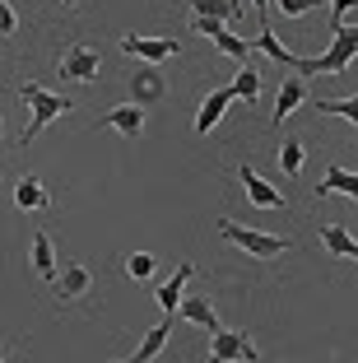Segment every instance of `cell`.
Returning <instances> with one entry per match:
<instances>
[{
	"mask_svg": "<svg viewBox=\"0 0 358 363\" xmlns=\"http://www.w3.org/2000/svg\"><path fill=\"white\" fill-rule=\"evenodd\" d=\"M354 56H358V23H354V28L345 23V28H335V43H330L326 52L298 61L293 70H298V75H307V79H312V75H345L349 65H354Z\"/></svg>",
	"mask_w": 358,
	"mask_h": 363,
	"instance_id": "obj_1",
	"label": "cell"
},
{
	"mask_svg": "<svg viewBox=\"0 0 358 363\" xmlns=\"http://www.w3.org/2000/svg\"><path fill=\"white\" fill-rule=\"evenodd\" d=\"M19 103H28L33 107V121L23 126V135H19V150L23 145H33V140L43 135V126H52L61 112H70V98H61V94H52V89H43V84H19Z\"/></svg>",
	"mask_w": 358,
	"mask_h": 363,
	"instance_id": "obj_2",
	"label": "cell"
},
{
	"mask_svg": "<svg viewBox=\"0 0 358 363\" xmlns=\"http://www.w3.org/2000/svg\"><path fill=\"white\" fill-rule=\"evenodd\" d=\"M214 228H219L223 238H228L233 247H242L247 257H256V261H274V257H284L289 247V238H279V233H261V228H247V224H237V219H214Z\"/></svg>",
	"mask_w": 358,
	"mask_h": 363,
	"instance_id": "obj_3",
	"label": "cell"
},
{
	"mask_svg": "<svg viewBox=\"0 0 358 363\" xmlns=\"http://www.w3.org/2000/svg\"><path fill=\"white\" fill-rule=\"evenodd\" d=\"M261 354H256V345L247 340V331H214L210 340V363H256Z\"/></svg>",
	"mask_w": 358,
	"mask_h": 363,
	"instance_id": "obj_4",
	"label": "cell"
},
{
	"mask_svg": "<svg viewBox=\"0 0 358 363\" xmlns=\"http://www.w3.org/2000/svg\"><path fill=\"white\" fill-rule=\"evenodd\" d=\"M89 284H94V275H89V266H79V261H65L61 270H56V279H52V294H56V303H79L89 294Z\"/></svg>",
	"mask_w": 358,
	"mask_h": 363,
	"instance_id": "obj_5",
	"label": "cell"
},
{
	"mask_svg": "<svg viewBox=\"0 0 358 363\" xmlns=\"http://www.w3.org/2000/svg\"><path fill=\"white\" fill-rule=\"evenodd\" d=\"M98 52L89 43H70L61 56V79H74V84H89V79H98Z\"/></svg>",
	"mask_w": 358,
	"mask_h": 363,
	"instance_id": "obj_6",
	"label": "cell"
},
{
	"mask_svg": "<svg viewBox=\"0 0 358 363\" xmlns=\"http://www.w3.org/2000/svg\"><path fill=\"white\" fill-rule=\"evenodd\" d=\"M237 182H242V191H247V201H252V205H261V210H284V191H274L252 163L237 168Z\"/></svg>",
	"mask_w": 358,
	"mask_h": 363,
	"instance_id": "obj_7",
	"label": "cell"
},
{
	"mask_svg": "<svg viewBox=\"0 0 358 363\" xmlns=\"http://www.w3.org/2000/svg\"><path fill=\"white\" fill-rule=\"evenodd\" d=\"M121 52L126 56H135V61H168V56H177L181 52V43H172V38H135V33H126L121 38Z\"/></svg>",
	"mask_w": 358,
	"mask_h": 363,
	"instance_id": "obj_8",
	"label": "cell"
},
{
	"mask_svg": "<svg viewBox=\"0 0 358 363\" xmlns=\"http://www.w3.org/2000/svg\"><path fill=\"white\" fill-rule=\"evenodd\" d=\"M163 94H168V84H163V70H158L154 61L135 65V75H130V103L149 107V103H158Z\"/></svg>",
	"mask_w": 358,
	"mask_h": 363,
	"instance_id": "obj_9",
	"label": "cell"
},
{
	"mask_svg": "<svg viewBox=\"0 0 358 363\" xmlns=\"http://www.w3.org/2000/svg\"><path fill=\"white\" fill-rule=\"evenodd\" d=\"M316 201H326V196H349V201H358V172H349L345 163H330L326 177L316 182Z\"/></svg>",
	"mask_w": 358,
	"mask_h": 363,
	"instance_id": "obj_10",
	"label": "cell"
},
{
	"mask_svg": "<svg viewBox=\"0 0 358 363\" xmlns=\"http://www.w3.org/2000/svg\"><path fill=\"white\" fill-rule=\"evenodd\" d=\"M233 89H214V94H205V103H201V112H196V135H210L214 126L223 121V112H228V103H233Z\"/></svg>",
	"mask_w": 358,
	"mask_h": 363,
	"instance_id": "obj_11",
	"label": "cell"
},
{
	"mask_svg": "<svg viewBox=\"0 0 358 363\" xmlns=\"http://www.w3.org/2000/svg\"><path fill=\"white\" fill-rule=\"evenodd\" d=\"M321 247L335 261H358V238H349L345 224H321Z\"/></svg>",
	"mask_w": 358,
	"mask_h": 363,
	"instance_id": "obj_12",
	"label": "cell"
},
{
	"mask_svg": "<svg viewBox=\"0 0 358 363\" xmlns=\"http://www.w3.org/2000/svg\"><path fill=\"white\" fill-rule=\"evenodd\" d=\"M303 103H307V75H293V79H284V84H279V98H274V121L293 117V112H298Z\"/></svg>",
	"mask_w": 358,
	"mask_h": 363,
	"instance_id": "obj_13",
	"label": "cell"
},
{
	"mask_svg": "<svg viewBox=\"0 0 358 363\" xmlns=\"http://www.w3.org/2000/svg\"><path fill=\"white\" fill-rule=\"evenodd\" d=\"M103 121H107L112 130H121L126 140H135L140 130H145V107H140V103H121V107H112Z\"/></svg>",
	"mask_w": 358,
	"mask_h": 363,
	"instance_id": "obj_14",
	"label": "cell"
},
{
	"mask_svg": "<svg viewBox=\"0 0 358 363\" xmlns=\"http://www.w3.org/2000/svg\"><path fill=\"white\" fill-rule=\"evenodd\" d=\"M191 275H196V266H191V261H181L177 275H172L168 284H158L154 298H158V308L168 312V317H172V308H181V294H186V279H191Z\"/></svg>",
	"mask_w": 358,
	"mask_h": 363,
	"instance_id": "obj_15",
	"label": "cell"
},
{
	"mask_svg": "<svg viewBox=\"0 0 358 363\" xmlns=\"http://www.w3.org/2000/svg\"><path fill=\"white\" fill-rule=\"evenodd\" d=\"M56 266H61V261H56L52 238H47V233H33V275L52 284V279H56Z\"/></svg>",
	"mask_w": 358,
	"mask_h": 363,
	"instance_id": "obj_16",
	"label": "cell"
},
{
	"mask_svg": "<svg viewBox=\"0 0 358 363\" xmlns=\"http://www.w3.org/2000/svg\"><path fill=\"white\" fill-rule=\"evenodd\" d=\"M14 205H19V210H47V205H52V191L43 186V177H19Z\"/></svg>",
	"mask_w": 358,
	"mask_h": 363,
	"instance_id": "obj_17",
	"label": "cell"
},
{
	"mask_svg": "<svg viewBox=\"0 0 358 363\" xmlns=\"http://www.w3.org/2000/svg\"><path fill=\"white\" fill-rule=\"evenodd\" d=\"M181 317H186V321H196V326H205V331H223V321H219V312H214V303L210 298H181Z\"/></svg>",
	"mask_w": 358,
	"mask_h": 363,
	"instance_id": "obj_18",
	"label": "cell"
},
{
	"mask_svg": "<svg viewBox=\"0 0 358 363\" xmlns=\"http://www.w3.org/2000/svg\"><path fill=\"white\" fill-rule=\"evenodd\" d=\"M316 112H321V117H345L349 126H358V94H349V98H316Z\"/></svg>",
	"mask_w": 358,
	"mask_h": 363,
	"instance_id": "obj_19",
	"label": "cell"
},
{
	"mask_svg": "<svg viewBox=\"0 0 358 363\" xmlns=\"http://www.w3.org/2000/svg\"><path fill=\"white\" fill-rule=\"evenodd\" d=\"M168 335H172V321H158L154 331L140 340V350H135V363H149V359H158L163 354V345H168Z\"/></svg>",
	"mask_w": 358,
	"mask_h": 363,
	"instance_id": "obj_20",
	"label": "cell"
},
{
	"mask_svg": "<svg viewBox=\"0 0 358 363\" xmlns=\"http://www.w3.org/2000/svg\"><path fill=\"white\" fill-rule=\"evenodd\" d=\"M191 14H205V19H237L242 14V5L237 0H191Z\"/></svg>",
	"mask_w": 358,
	"mask_h": 363,
	"instance_id": "obj_21",
	"label": "cell"
},
{
	"mask_svg": "<svg viewBox=\"0 0 358 363\" xmlns=\"http://www.w3.org/2000/svg\"><path fill=\"white\" fill-rule=\"evenodd\" d=\"M214 47H219L223 56H233V61L247 65V61H252V47H256V43H242V38H233L228 28H219V33H214Z\"/></svg>",
	"mask_w": 358,
	"mask_h": 363,
	"instance_id": "obj_22",
	"label": "cell"
},
{
	"mask_svg": "<svg viewBox=\"0 0 358 363\" xmlns=\"http://www.w3.org/2000/svg\"><path fill=\"white\" fill-rule=\"evenodd\" d=\"M303 159H307L303 140H284V145H279V168H284V177H298V172H303Z\"/></svg>",
	"mask_w": 358,
	"mask_h": 363,
	"instance_id": "obj_23",
	"label": "cell"
},
{
	"mask_svg": "<svg viewBox=\"0 0 358 363\" xmlns=\"http://www.w3.org/2000/svg\"><path fill=\"white\" fill-rule=\"evenodd\" d=\"M233 94L237 98H247V103H256V98H261V75H256L252 65H242V70H237V75H233Z\"/></svg>",
	"mask_w": 358,
	"mask_h": 363,
	"instance_id": "obj_24",
	"label": "cell"
},
{
	"mask_svg": "<svg viewBox=\"0 0 358 363\" xmlns=\"http://www.w3.org/2000/svg\"><path fill=\"white\" fill-rule=\"evenodd\" d=\"M256 47H261L265 56H274V61H279V65H298V56L289 52L284 43H274V33H270V28H261V38H256Z\"/></svg>",
	"mask_w": 358,
	"mask_h": 363,
	"instance_id": "obj_25",
	"label": "cell"
},
{
	"mask_svg": "<svg viewBox=\"0 0 358 363\" xmlns=\"http://www.w3.org/2000/svg\"><path fill=\"white\" fill-rule=\"evenodd\" d=\"M154 270H158V261L149 257V252H130L126 257V275L130 279H154Z\"/></svg>",
	"mask_w": 358,
	"mask_h": 363,
	"instance_id": "obj_26",
	"label": "cell"
},
{
	"mask_svg": "<svg viewBox=\"0 0 358 363\" xmlns=\"http://www.w3.org/2000/svg\"><path fill=\"white\" fill-rule=\"evenodd\" d=\"M316 5H330V0H274V10L284 14V19H298V14L316 10Z\"/></svg>",
	"mask_w": 358,
	"mask_h": 363,
	"instance_id": "obj_27",
	"label": "cell"
},
{
	"mask_svg": "<svg viewBox=\"0 0 358 363\" xmlns=\"http://www.w3.org/2000/svg\"><path fill=\"white\" fill-rule=\"evenodd\" d=\"M19 33V19H14V5L10 0H0V38H14Z\"/></svg>",
	"mask_w": 358,
	"mask_h": 363,
	"instance_id": "obj_28",
	"label": "cell"
},
{
	"mask_svg": "<svg viewBox=\"0 0 358 363\" xmlns=\"http://www.w3.org/2000/svg\"><path fill=\"white\" fill-rule=\"evenodd\" d=\"M256 14H261V28H270V0H252Z\"/></svg>",
	"mask_w": 358,
	"mask_h": 363,
	"instance_id": "obj_29",
	"label": "cell"
},
{
	"mask_svg": "<svg viewBox=\"0 0 358 363\" xmlns=\"http://www.w3.org/2000/svg\"><path fill=\"white\" fill-rule=\"evenodd\" d=\"M5 359H10V345H0V363H5Z\"/></svg>",
	"mask_w": 358,
	"mask_h": 363,
	"instance_id": "obj_30",
	"label": "cell"
},
{
	"mask_svg": "<svg viewBox=\"0 0 358 363\" xmlns=\"http://www.w3.org/2000/svg\"><path fill=\"white\" fill-rule=\"evenodd\" d=\"M61 5H70V10H74V5H84V0H61Z\"/></svg>",
	"mask_w": 358,
	"mask_h": 363,
	"instance_id": "obj_31",
	"label": "cell"
},
{
	"mask_svg": "<svg viewBox=\"0 0 358 363\" xmlns=\"http://www.w3.org/2000/svg\"><path fill=\"white\" fill-rule=\"evenodd\" d=\"M116 363H135V354H130V359H116Z\"/></svg>",
	"mask_w": 358,
	"mask_h": 363,
	"instance_id": "obj_32",
	"label": "cell"
},
{
	"mask_svg": "<svg viewBox=\"0 0 358 363\" xmlns=\"http://www.w3.org/2000/svg\"><path fill=\"white\" fill-rule=\"evenodd\" d=\"M0 135H5V121H0Z\"/></svg>",
	"mask_w": 358,
	"mask_h": 363,
	"instance_id": "obj_33",
	"label": "cell"
}]
</instances>
